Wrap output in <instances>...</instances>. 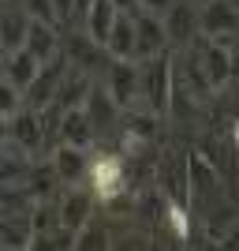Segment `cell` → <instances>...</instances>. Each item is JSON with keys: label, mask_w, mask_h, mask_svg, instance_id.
Returning <instances> with one entry per match:
<instances>
[{"label": "cell", "mask_w": 239, "mask_h": 251, "mask_svg": "<svg viewBox=\"0 0 239 251\" xmlns=\"http://www.w3.org/2000/svg\"><path fill=\"white\" fill-rule=\"evenodd\" d=\"M195 56H198V72L206 79L209 94H217L224 86H232L236 75V34H220V38H195Z\"/></svg>", "instance_id": "cell-1"}, {"label": "cell", "mask_w": 239, "mask_h": 251, "mask_svg": "<svg viewBox=\"0 0 239 251\" xmlns=\"http://www.w3.org/2000/svg\"><path fill=\"white\" fill-rule=\"evenodd\" d=\"M168 90H172V60H168V49L157 52V56L138 60V109H150V113L165 116Z\"/></svg>", "instance_id": "cell-2"}, {"label": "cell", "mask_w": 239, "mask_h": 251, "mask_svg": "<svg viewBox=\"0 0 239 251\" xmlns=\"http://www.w3.org/2000/svg\"><path fill=\"white\" fill-rule=\"evenodd\" d=\"M86 188H90V195H94L97 202L109 199V195H116V191L127 188V169H124V157L116 154V150H101L94 147L90 150V165H86Z\"/></svg>", "instance_id": "cell-3"}, {"label": "cell", "mask_w": 239, "mask_h": 251, "mask_svg": "<svg viewBox=\"0 0 239 251\" xmlns=\"http://www.w3.org/2000/svg\"><path fill=\"white\" fill-rule=\"evenodd\" d=\"M101 86L109 90L120 109H138V60L131 56H109V64L101 68Z\"/></svg>", "instance_id": "cell-4"}, {"label": "cell", "mask_w": 239, "mask_h": 251, "mask_svg": "<svg viewBox=\"0 0 239 251\" xmlns=\"http://www.w3.org/2000/svg\"><path fill=\"white\" fill-rule=\"evenodd\" d=\"M86 116H90V127H94L97 143H105V139H116V127H120V105L109 98V90L101 86V79H94L90 83V90H86V101H83ZM94 143V147H97Z\"/></svg>", "instance_id": "cell-5"}, {"label": "cell", "mask_w": 239, "mask_h": 251, "mask_svg": "<svg viewBox=\"0 0 239 251\" xmlns=\"http://www.w3.org/2000/svg\"><path fill=\"white\" fill-rule=\"evenodd\" d=\"M60 52L71 68H83V72H90V75H101V68L109 64V52H105L83 26H75L71 34H60Z\"/></svg>", "instance_id": "cell-6"}, {"label": "cell", "mask_w": 239, "mask_h": 251, "mask_svg": "<svg viewBox=\"0 0 239 251\" xmlns=\"http://www.w3.org/2000/svg\"><path fill=\"white\" fill-rule=\"evenodd\" d=\"M8 143L19 147L22 154L38 157L45 143V124H42V109H30V105H19L15 113L8 116Z\"/></svg>", "instance_id": "cell-7"}, {"label": "cell", "mask_w": 239, "mask_h": 251, "mask_svg": "<svg viewBox=\"0 0 239 251\" xmlns=\"http://www.w3.org/2000/svg\"><path fill=\"white\" fill-rule=\"evenodd\" d=\"M94 210H97V199L90 195L86 184H67V191L56 195V225L67 229V232H75V229H83L86 221H90Z\"/></svg>", "instance_id": "cell-8"}, {"label": "cell", "mask_w": 239, "mask_h": 251, "mask_svg": "<svg viewBox=\"0 0 239 251\" xmlns=\"http://www.w3.org/2000/svg\"><path fill=\"white\" fill-rule=\"evenodd\" d=\"M195 19L198 38H220V34H236L239 8L236 0H202V4H195Z\"/></svg>", "instance_id": "cell-9"}, {"label": "cell", "mask_w": 239, "mask_h": 251, "mask_svg": "<svg viewBox=\"0 0 239 251\" xmlns=\"http://www.w3.org/2000/svg\"><path fill=\"white\" fill-rule=\"evenodd\" d=\"M161 26H165L168 49H183L198 38V19H195V4L191 0H172L161 11Z\"/></svg>", "instance_id": "cell-10"}, {"label": "cell", "mask_w": 239, "mask_h": 251, "mask_svg": "<svg viewBox=\"0 0 239 251\" xmlns=\"http://www.w3.org/2000/svg\"><path fill=\"white\" fill-rule=\"evenodd\" d=\"M45 161L52 165V173H56V180H60V188H67V184H83V180H86L90 150L71 147V143H56V147L45 154Z\"/></svg>", "instance_id": "cell-11"}, {"label": "cell", "mask_w": 239, "mask_h": 251, "mask_svg": "<svg viewBox=\"0 0 239 251\" xmlns=\"http://www.w3.org/2000/svg\"><path fill=\"white\" fill-rule=\"evenodd\" d=\"M135 15V49H131V60H146V56H157V52L168 49L165 26H161V15L153 11H131Z\"/></svg>", "instance_id": "cell-12"}, {"label": "cell", "mask_w": 239, "mask_h": 251, "mask_svg": "<svg viewBox=\"0 0 239 251\" xmlns=\"http://www.w3.org/2000/svg\"><path fill=\"white\" fill-rule=\"evenodd\" d=\"M56 143H71V147L94 150L97 135H94V127H90V116H86L83 105H71V109L56 113Z\"/></svg>", "instance_id": "cell-13"}, {"label": "cell", "mask_w": 239, "mask_h": 251, "mask_svg": "<svg viewBox=\"0 0 239 251\" xmlns=\"http://www.w3.org/2000/svg\"><path fill=\"white\" fill-rule=\"evenodd\" d=\"M90 83H94V75L83 72V68H71L67 64V72H64L60 86H56V94H52V109L60 113V109H71V105H83L86 101V90H90Z\"/></svg>", "instance_id": "cell-14"}, {"label": "cell", "mask_w": 239, "mask_h": 251, "mask_svg": "<svg viewBox=\"0 0 239 251\" xmlns=\"http://www.w3.org/2000/svg\"><path fill=\"white\" fill-rule=\"evenodd\" d=\"M22 49L30 52L34 60H49V56H56V52H60V26L42 23V19H30L26 38H22Z\"/></svg>", "instance_id": "cell-15"}, {"label": "cell", "mask_w": 239, "mask_h": 251, "mask_svg": "<svg viewBox=\"0 0 239 251\" xmlns=\"http://www.w3.org/2000/svg\"><path fill=\"white\" fill-rule=\"evenodd\" d=\"M116 11H120V8H116L112 0H90V4H86V11L79 15V23H75V26H83V30H86V34H90V38H94V42L105 49V34H109V26H112Z\"/></svg>", "instance_id": "cell-16"}, {"label": "cell", "mask_w": 239, "mask_h": 251, "mask_svg": "<svg viewBox=\"0 0 239 251\" xmlns=\"http://www.w3.org/2000/svg\"><path fill=\"white\" fill-rule=\"evenodd\" d=\"M26 26H30V15H26L19 4H0V49L4 52H11V49L22 45Z\"/></svg>", "instance_id": "cell-17"}, {"label": "cell", "mask_w": 239, "mask_h": 251, "mask_svg": "<svg viewBox=\"0 0 239 251\" xmlns=\"http://www.w3.org/2000/svg\"><path fill=\"white\" fill-rule=\"evenodd\" d=\"M135 49V15L131 11H116L112 26L105 34V52L109 56H131Z\"/></svg>", "instance_id": "cell-18"}, {"label": "cell", "mask_w": 239, "mask_h": 251, "mask_svg": "<svg viewBox=\"0 0 239 251\" xmlns=\"http://www.w3.org/2000/svg\"><path fill=\"white\" fill-rule=\"evenodd\" d=\"M38 64H42V60H34L30 52H26V49L19 45V49L4 52V64H0V75H4L8 83H15V86L22 90V86H26V83L34 79V72H38Z\"/></svg>", "instance_id": "cell-19"}, {"label": "cell", "mask_w": 239, "mask_h": 251, "mask_svg": "<svg viewBox=\"0 0 239 251\" xmlns=\"http://www.w3.org/2000/svg\"><path fill=\"white\" fill-rule=\"evenodd\" d=\"M19 8L26 11L30 19L52 23V26H60V30H64V23H60V15H56V8H52V0H19Z\"/></svg>", "instance_id": "cell-20"}, {"label": "cell", "mask_w": 239, "mask_h": 251, "mask_svg": "<svg viewBox=\"0 0 239 251\" xmlns=\"http://www.w3.org/2000/svg\"><path fill=\"white\" fill-rule=\"evenodd\" d=\"M19 105H22V90L0 75V116H11L15 109H19Z\"/></svg>", "instance_id": "cell-21"}, {"label": "cell", "mask_w": 239, "mask_h": 251, "mask_svg": "<svg viewBox=\"0 0 239 251\" xmlns=\"http://www.w3.org/2000/svg\"><path fill=\"white\" fill-rule=\"evenodd\" d=\"M52 8H56V15H60L64 26L71 23V8H75V0H52Z\"/></svg>", "instance_id": "cell-22"}, {"label": "cell", "mask_w": 239, "mask_h": 251, "mask_svg": "<svg viewBox=\"0 0 239 251\" xmlns=\"http://www.w3.org/2000/svg\"><path fill=\"white\" fill-rule=\"evenodd\" d=\"M135 4H138L142 11H153V15H161V11H165L172 0H135Z\"/></svg>", "instance_id": "cell-23"}, {"label": "cell", "mask_w": 239, "mask_h": 251, "mask_svg": "<svg viewBox=\"0 0 239 251\" xmlns=\"http://www.w3.org/2000/svg\"><path fill=\"white\" fill-rule=\"evenodd\" d=\"M8 147V116H0V150Z\"/></svg>", "instance_id": "cell-24"}, {"label": "cell", "mask_w": 239, "mask_h": 251, "mask_svg": "<svg viewBox=\"0 0 239 251\" xmlns=\"http://www.w3.org/2000/svg\"><path fill=\"white\" fill-rule=\"evenodd\" d=\"M112 4H116L120 11H138V4H135V0H112Z\"/></svg>", "instance_id": "cell-25"}, {"label": "cell", "mask_w": 239, "mask_h": 251, "mask_svg": "<svg viewBox=\"0 0 239 251\" xmlns=\"http://www.w3.org/2000/svg\"><path fill=\"white\" fill-rule=\"evenodd\" d=\"M4 4H19V0H4Z\"/></svg>", "instance_id": "cell-26"}, {"label": "cell", "mask_w": 239, "mask_h": 251, "mask_svg": "<svg viewBox=\"0 0 239 251\" xmlns=\"http://www.w3.org/2000/svg\"><path fill=\"white\" fill-rule=\"evenodd\" d=\"M0 64H4V49H0Z\"/></svg>", "instance_id": "cell-27"}, {"label": "cell", "mask_w": 239, "mask_h": 251, "mask_svg": "<svg viewBox=\"0 0 239 251\" xmlns=\"http://www.w3.org/2000/svg\"><path fill=\"white\" fill-rule=\"evenodd\" d=\"M191 4H202V0H191Z\"/></svg>", "instance_id": "cell-28"}]
</instances>
